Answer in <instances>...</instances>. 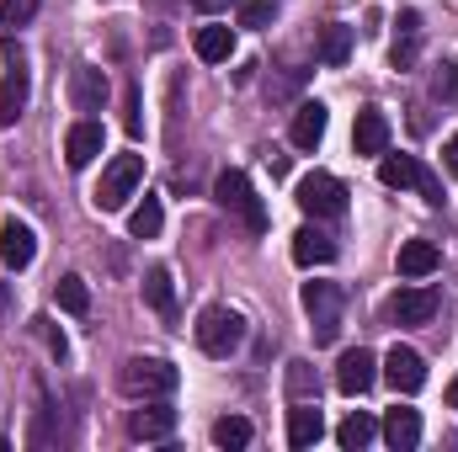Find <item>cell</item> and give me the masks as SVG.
Returning <instances> with one entry per match:
<instances>
[{"mask_svg":"<svg viewBox=\"0 0 458 452\" xmlns=\"http://www.w3.org/2000/svg\"><path fill=\"white\" fill-rule=\"evenodd\" d=\"M176 383H182V372L171 362H160V356H133L117 372V389L128 399H165V394H176Z\"/></svg>","mask_w":458,"mask_h":452,"instance_id":"cell-1","label":"cell"},{"mask_svg":"<svg viewBox=\"0 0 458 452\" xmlns=\"http://www.w3.org/2000/svg\"><path fill=\"white\" fill-rule=\"evenodd\" d=\"M214 203H219L225 213H234L250 234L267 229V208H261V197H256V187H250L245 171H219V181H214Z\"/></svg>","mask_w":458,"mask_h":452,"instance_id":"cell-2","label":"cell"},{"mask_svg":"<svg viewBox=\"0 0 458 452\" xmlns=\"http://www.w3.org/2000/svg\"><path fill=\"white\" fill-rule=\"evenodd\" d=\"M139 181H144V155H117L113 165L102 171V187H97V208L102 213H117V208H128V197L139 192Z\"/></svg>","mask_w":458,"mask_h":452,"instance_id":"cell-3","label":"cell"},{"mask_svg":"<svg viewBox=\"0 0 458 452\" xmlns=\"http://www.w3.org/2000/svg\"><path fill=\"white\" fill-rule=\"evenodd\" d=\"M378 181H384V187H416L432 208H443V181H437L416 155H389V149H384V160H378Z\"/></svg>","mask_w":458,"mask_h":452,"instance_id":"cell-4","label":"cell"},{"mask_svg":"<svg viewBox=\"0 0 458 452\" xmlns=\"http://www.w3.org/2000/svg\"><path fill=\"white\" fill-rule=\"evenodd\" d=\"M304 314L315 320V346H331L342 336V288L336 282H304Z\"/></svg>","mask_w":458,"mask_h":452,"instance_id":"cell-5","label":"cell"},{"mask_svg":"<svg viewBox=\"0 0 458 452\" xmlns=\"http://www.w3.org/2000/svg\"><path fill=\"white\" fill-rule=\"evenodd\" d=\"M27 96H32V70H27V54L16 43H5V86H0V128H16L27 113Z\"/></svg>","mask_w":458,"mask_h":452,"instance_id":"cell-6","label":"cell"},{"mask_svg":"<svg viewBox=\"0 0 458 452\" xmlns=\"http://www.w3.org/2000/svg\"><path fill=\"white\" fill-rule=\"evenodd\" d=\"M192 336H198V346H203L208 356H229V351L245 340V320H240L234 309H225V304H214V309H203V314H198Z\"/></svg>","mask_w":458,"mask_h":452,"instance_id":"cell-7","label":"cell"},{"mask_svg":"<svg viewBox=\"0 0 458 452\" xmlns=\"http://www.w3.org/2000/svg\"><path fill=\"white\" fill-rule=\"evenodd\" d=\"M310 219H342L346 213V187L336 176H326V171H310L304 181H299V197H293Z\"/></svg>","mask_w":458,"mask_h":452,"instance_id":"cell-8","label":"cell"},{"mask_svg":"<svg viewBox=\"0 0 458 452\" xmlns=\"http://www.w3.org/2000/svg\"><path fill=\"white\" fill-rule=\"evenodd\" d=\"M384 383H389L394 394H421V389H427V362H421V351L394 346V351L384 356Z\"/></svg>","mask_w":458,"mask_h":452,"instance_id":"cell-9","label":"cell"},{"mask_svg":"<svg viewBox=\"0 0 458 452\" xmlns=\"http://www.w3.org/2000/svg\"><path fill=\"white\" fill-rule=\"evenodd\" d=\"M0 261H5V272H27L38 261V234H32V224L0 219Z\"/></svg>","mask_w":458,"mask_h":452,"instance_id":"cell-10","label":"cell"},{"mask_svg":"<svg viewBox=\"0 0 458 452\" xmlns=\"http://www.w3.org/2000/svg\"><path fill=\"white\" fill-rule=\"evenodd\" d=\"M373 383H378V356H373V351H362V346H357V351H346L342 367H336V389H342L346 399H357V394H368Z\"/></svg>","mask_w":458,"mask_h":452,"instance_id":"cell-11","label":"cell"},{"mask_svg":"<svg viewBox=\"0 0 458 452\" xmlns=\"http://www.w3.org/2000/svg\"><path fill=\"white\" fill-rule=\"evenodd\" d=\"M432 314H437V293L432 288H400L389 298V320L394 325H432Z\"/></svg>","mask_w":458,"mask_h":452,"instance_id":"cell-12","label":"cell"},{"mask_svg":"<svg viewBox=\"0 0 458 452\" xmlns=\"http://www.w3.org/2000/svg\"><path fill=\"white\" fill-rule=\"evenodd\" d=\"M128 437H133V442H165V437H176V410H171V405L128 410Z\"/></svg>","mask_w":458,"mask_h":452,"instance_id":"cell-13","label":"cell"},{"mask_svg":"<svg viewBox=\"0 0 458 452\" xmlns=\"http://www.w3.org/2000/svg\"><path fill=\"white\" fill-rule=\"evenodd\" d=\"M70 102H75V113H102V102H107V75H102L97 64L70 70Z\"/></svg>","mask_w":458,"mask_h":452,"instance_id":"cell-14","label":"cell"},{"mask_svg":"<svg viewBox=\"0 0 458 452\" xmlns=\"http://www.w3.org/2000/svg\"><path fill=\"white\" fill-rule=\"evenodd\" d=\"M97 155H102V122L81 117V122L64 133V160H70V171H86Z\"/></svg>","mask_w":458,"mask_h":452,"instance_id":"cell-15","label":"cell"},{"mask_svg":"<svg viewBox=\"0 0 458 452\" xmlns=\"http://www.w3.org/2000/svg\"><path fill=\"white\" fill-rule=\"evenodd\" d=\"M352 144H357V155H384L389 149V117L378 107H362L357 128H352Z\"/></svg>","mask_w":458,"mask_h":452,"instance_id":"cell-16","label":"cell"},{"mask_svg":"<svg viewBox=\"0 0 458 452\" xmlns=\"http://www.w3.org/2000/svg\"><path fill=\"white\" fill-rule=\"evenodd\" d=\"M326 122H331V113H326L320 102H304V107L293 113V128H288L293 149H320V138H326Z\"/></svg>","mask_w":458,"mask_h":452,"instance_id":"cell-17","label":"cell"},{"mask_svg":"<svg viewBox=\"0 0 458 452\" xmlns=\"http://www.w3.org/2000/svg\"><path fill=\"white\" fill-rule=\"evenodd\" d=\"M320 437H326V415H320L315 405H293V410H288V448L304 452V448H315Z\"/></svg>","mask_w":458,"mask_h":452,"instance_id":"cell-18","label":"cell"},{"mask_svg":"<svg viewBox=\"0 0 458 452\" xmlns=\"http://www.w3.org/2000/svg\"><path fill=\"white\" fill-rule=\"evenodd\" d=\"M378 431H384V442H389L394 452H411L416 442H421V415H416V410H400V405H394V410L384 415V426H378Z\"/></svg>","mask_w":458,"mask_h":452,"instance_id":"cell-19","label":"cell"},{"mask_svg":"<svg viewBox=\"0 0 458 452\" xmlns=\"http://www.w3.org/2000/svg\"><path fill=\"white\" fill-rule=\"evenodd\" d=\"M293 261L299 266H331L336 261V239L320 234V229H299L293 234Z\"/></svg>","mask_w":458,"mask_h":452,"instance_id":"cell-20","label":"cell"},{"mask_svg":"<svg viewBox=\"0 0 458 452\" xmlns=\"http://www.w3.org/2000/svg\"><path fill=\"white\" fill-rule=\"evenodd\" d=\"M443 266V250L432 239H405L400 245V277H432Z\"/></svg>","mask_w":458,"mask_h":452,"instance_id":"cell-21","label":"cell"},{"mask_svg":"<svg viewBox=\"0 0 458 452\" xmlns=\"http://www.w3.org/2000/svg\"><path fill=\"white\" fill-rule=\"evenodd\" d=\"M416 38H421V16H416V11H400V21H394V48H389L394 70H405V64L416 59Z\"/></svg>","mask_w":458,"mask_h":452,"instance_id":"cell-22","label":"cell"},{"mask_svg":"<svg viewBox=\"0 0 458 452\" xmlns=\"http://www.w3.org/2000/svg\"><path fill=\"white\" fill-rule=\"evenodd\" d=\"M144 304H149L155 314H171V309H176V288H171V272H165V266H149V272H144Z\"/></svg>","mask_w":458,"mask_h":452,"instance_id":"cell-23","label":"cell"},{"mask_svg":"<svg viewBox=\"0 0 458 452\" xmlns=\"http://www.w3.org/2000/svg\"><path fill=\"white\" fill-rule=\"evenodd\" d=\"M229 54H234V27H198V59L225 64Z\"/></svg>","mask_w":458,"mask_h":452,"instance_id":"cell-24","label":"cell"},{"mask_svg":"<svg viewBox=\"0 0 458 452\" xmlns=\"http://www.w3.org/2000/svg\"><path fill=\"white\" fill-rule=\"evenodd\" d=\"M373 437H378V426H373V415H362V410H352L342 426H336V442H342L346 452H362Z\"/></svg>","mask_w":458,"mask_h":452,"instance_id":"cell-25","label":"cell"},{"mask_svg":"<svg viewBox=\"0 0 458 452\" xmlns=\"http://www.w3.org/2000/svg\"><path fill=\"white\" fill-rule=\"evenodd\" d=\"M352 59V27H342V21H331L326 32H320V64H346Z\"/></svg>","mask_w":458,"mask_h":452,"instance_id":"cell-26","label":"cell"},{"mask_svg":"<svg viewBox=\"0 0 458 452\" xmlns=\"http://www.w3.org/2000/svg\"><path fill=\"white\" fill-rule=\"evenodd\" d=\"M54 298H59L64 314H86V309H91V288H86V277H59V282H54Z\"/></svg>","mask_w":458,"mask_h":452,"instance_id":"cell-27","label":"cell"},{"mask_svg":"<svg viewBox=\"0 0 458 452\" xmlns=\"http://www.w3.org/2000/svg\"><path fill=\"white\" fill-rule=\"evenodd\" d=\"M160 224H165L160 197H144V203L128 213V234H133V239H155V234H160Z\"/></svg>","mask_w":458,"mask_h":452,"instance_id":"cell-28","label":"cell"},{"mask_svg":"<svg viewBox=\"0 0 458 452\" xmlns=\"http://www.w3.org/2000/svg\"><path fill=\"white\" fill-rule=\"evenodd\" d=\"M432 102L458 107V59H443V64L432 70Z\"/></svg>","mask_w":458,"mask_h":452,"instance_id":"cell-29","label":"cell"},{"mask_svg":"<svg viewBox=\"0 0 458 452\" xmlns=\"http://www.w3.org/2000/svg\"><path fill=\"white\" fill-rule=\"evenodd\" d=\"M214 448H250V421H245V415L214 421Z\"/></svg>","mask_w":458,"mask_h":452,"instance_id":"cell-30","label":"cell"},{"mask_svg":"<svg viewBox=\"0 0 458 452\" xmlns=\"http://www.w3.org/2000/svg\"><path fill=\"white\" fill-rule=\"evenodd\" d=\"M38 5H43V0H0V32H5V38L21 32V27L38 16Z\"/></svg>","mask_w":458,"mask_h":452,"instance_id":"cell-31","label":"cell"},{"mask_svg":"<svg viewBox=\"0 0 458 452\" xmlns=\"http://www.w3.org/2000/svg\"><path fill=\"white\" fill-rule=\"evenodd\" d=\"M123 133H128V138H144V102H139V86L123 91Z\"/></svg>","mask_w":458,"mask_h":452,"instance_id":"cell-32","label":"cell"},{"mask_svg":"<svg viewBox=\"0 0 458 452\" xmlns=\"http://www.w3.org/2000/svg\"><path fill=\"white\" fill-rule=\"evenodd\" d=\"M288 389L299 394V399H310V394H320V378L310 372V362L299 356V362H288Z\"/></svg>","mask_w":458,"mask_h":452,"instance_id":"cell-33","label":"cell"},{"mask_svg":"<svg viewBox=\"0 0 458 452\" xmlns=\"http://www.w3.org/2000/svg\"><path fill=\"white\" fill-rule=\"evenodd\" d=\"M272 11H277L272 0H245V5H240V27H267Z\"/></svg>","mask_w":458,"mask_h":452,"instance_id":"cell-34","label":"cell"},{"mask_svg":"<svg viewBox=\"0 0 458 452\" xmlns=\"http://www.w3.org/2000/svg\"><path fill=\"white\" fill-rule=\"evenodd\" d=\"M38 331H43V340H48V351H54V356H59V362H64V356H70V340H64V331H59V325H54V320H38Z\"/></svg>","mask_w":458,"mask_h":452,"instance_id":"cell-35","label":"cell"},{"mask_svg":"<svg viewBox=\"0 0 458 452\" xmlns=\"http://www.w3.org/2000/svg\"><path fill=\"white\" fill-rule=\"evenodd\" d=\"M443 160H448V171H454V176H458V133H454V138H448V149H443Z\"/></svg>","mask_w":458,"mask_h":452,"instance_id":"cell-36","label":"cell"},{"mask_svg":"<svg viewBox=\"0 0 458 452\" xmlns=\"http://www.w3.org/2000/svg\"><path fill=\"white\" fill-rule=\"evenodd\" d=\"M229 0H198V11H208V16H214V11H225Z\"/></svg>","mask_w":458,"mask_h":452,"instance_id":"cell-37","label":"cell"},{"mask_svg":"<svg viewBox=\"0 0 458 452\" xmlns=\"http://www.w3.org/2000/svg\"><path fill=\"white\" fill-rule=\"evenodd\" d=\"M448 410H458V378L448 383Z\"/></svg>","mask_w":458,"mask_h":452,"instance_id":"cell-38","label":"cell"}]
</instances>
